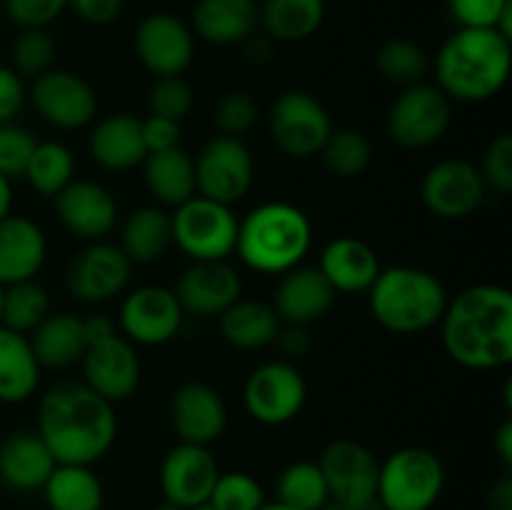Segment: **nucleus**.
Here are the masks:
<instances>
[{"label": "nucleus", "instance_id": "f257e3e1", "mask_svg": "<svg viewBox=\"0 0 512 510\" xmlns=\"http://www.w3.org/2000/svg\"><path fill=\"white\" fill-rule=\"evenodd\" d=\"M58 465H93L118 438L113 403L78 380H60L40 398L38 430Z\"/></svg>", "mask_w": 512, "mask_h": 510}, {"label": "nucleus", "instance_id": "f03ea898", "mask_svg": "<svg viewBox=\"0 0 512 510\" xmlns=\"http://www.w3.org/2000/svg\"><path fill=\"white\" fill-rule=\"evenodd\" d=\"M440 338L450 360L468 370H500L512 363V293L480 283L448 300Z\"/></svg>", "mask_w": 512, "mask_h": 510}, {"label": "nucleus", "instance_id": "7ed1b4c3", "mask_svg": "<svg viewBox=\"0 0 512 510\" xmlns=\"http://www.w3.org/2000/svg\"><path fill=\"white\" fill-rule=\"evenodd\" d=\"M512 68V40L495 28H458L435 55L438 88L450 100L483 103L505 88Z\"/></svg>", "mask_w": 512, "mask_h": 510}, {"label": "nucleus", "instance_id": "20e7f679", "mask_svg": "<svg viewBox=\"0 0 512 510\" xmlns=\"http://www.w3.org/2000/svg\"><path fill=\"white\" fill-rule=\"evenodd\" d=\"M313 245V225L293 203L273 200L238 223L235 253L255 273L283 275L298 268Z\"/></svg>", "mask_w": 512, "mask_h": 510}, {"label": "nucleus", "instance_id": "39448f33", "mask_svg": "<svg viewBox=\"0 0 512 510\" xmlns=\"http://www.w3.org/2000/svg\"><path fill=\"white\" fill-rule=\"evenodd\" d=\"M368 293L373 318L395 335H415L433 328L448 305V293L438 275L413 265L380 270Z\"/></svg>", "mask_w": 512, "mask_h": 510}, {"label": "nucleus", "instance_id": "423d86ee", "mask_svg": "<svg viewBox=\"0 0 512 510\" xmlns=\"http://www.w3.org/2000/svg\"><path fill=\"white\" fill-rule=\"evenodd\" d=\"M445 488V468L428 448L395 450L380 463L375 498L385 510H430Z\"/></svg>", "mask_w": 512, "mask_h": 510}, {"label": "nucleus", "instance_id": "0eeeda50", "mask_svg": "<svg viewBox=\"0 0 512 510\" xmlns=\"http://www.w3.org/2000/svg\"><path fill=\"white\" fill-rule=\"evenodd\" d=\"M173 243L193 260H225L235 250L238 218L230 205L193 195L170 218Z\"/></svg>", "mask_w": 512, "mask_h": 510}, {"label": "nucleus", "instance_id": "6e6552de", "mask_svg": "<svg viewBox=\"0 0 512 510\" xmlns=\"http://www.w3.org/2000/svg\"><path fill=\"white\" fill-rule=\"evenodd\" d=\"M195 163V193L215 203L233 205L248 195L255 165L248 145L235 135L210 138Z\"/></svg>", "mask_w": 512, "mask_h": 510}, {"label": "nucleus", "instance_id": "1a4fd4ad", "mask_svg": "<svg viewBox=\"0 0 512 510\" xmlns=\"http://www.w3.org/2000/svg\"><path fill=\"white\" fill-rule=\"evenodd\" d=\"M450 98L438 85H408L388 113V135L408 150H423L438 143L450 128Z\"/></svg>", "mask_w": 512, "mask_h": 510}, {"label": "nucleus", "instance_id": "9d476101", "mask_svg": "<svg viewBox=\"0 0 512 510\" xmlns=\"http://www.w3.org/2000/svg\"><path fill=\"white\" fill-rule=\"evenodd\" d=\"M308 400V383L288 360L258 365L243 385V405L263 425H285L300 415Z\"/></svg>", "mask_w": 512, "mask_h": 510}, {"label": "nucleus", "instance_id": "9b49d317", "mask_svg": "<svg viewBox=\"0 0 512 510\" xmlns=\"http://www.w3.org/2000/svg\"><path fill=\"white\" fill-rule=\"evenodd\" d=\"M333 133V120L315 95L288 90L270 110V135L275 145L290 158L305 160L323 150Z\"/></svg>", "mask_w": 512, "mask_h": 510}, {"label": "nucleus", "instance_id": "f8f14e48", "mask_svg": "<svg viewBox=\"0 0 512 510\" xmlns=\"http://www.w3.org/2000/svg\"><path fill=\"white\" fill-rule=\"evenodd\" d=\"M30 98L40 118L60 130L85 128L98 113L93 85L70 70L50 68L48 73L33 78Z\"/></svg>", "mask_w": 512, "mask_h": 510}, {"label": "nucleus", "instance_id": "ddd939ff", "mask_svg": "<svg viewBox=\"0 0 512 510\" xmlns=\"http://www.w3.org/2000/svg\"><path fill=\"white\" fill-rule=\"evenodd\" d=\"M485 180L468 160H440L420 183V198L433 215L460 220L473 215L485 200Z\"/></svg>", "mask_w": 512, "mask_h": 510}, {"label": "nucleus", "instance_id": "4468645a", "mask_svg": "<svg viewBox=\"0 0 512 510\" xmlns=\"http://www.w3.org/2000/svg\"><path fill=\"white\" fill-rule=\"evenodd\" d=\"M183 325V308L173 290L163 285H143L125 295L120 305V328L125 340L140 345H165Z\"/></svg>", "mask_w": 512, "mask_h": 510}, {"label": "nucleus", "instance_id": "2eb2a0df", "mask_svg": "<svg viewBox=\"0 0 512 510\" xmlns=\"http://www.w3.org/2000/svg\"><path fill=\"white\" fill-rule=\"evenodd\" d=\"M218 475V460L208 445L178 443L168 450L160 465V493L165 503L190 510L210 498Z\"/></svg>", "mask_w": 512, "mask_h": 510}, {"label": "nucleus", "instance_id": "dca6fc26", "mask_svg": "<svg viewBox=\"0 0 512 510\" xmlns=\"http://www.w3.org/2000/svg\"><path fill=\"white\" fill-rule=\"evenodd\" d=\"M330 498L345 505H360L375 498L380 463L363 443L333 440L318 460Z\"/></svg>", "mask_w": 512, "mask_h": 510}, {"label": "nucleus", "instance_id": "f3484780", "mask_svg": "<svg viewBox=\"0 0 512 510\" xmlns=\"http://www.w3.org/2000/svg\"><path fill=\"white\" fill-rule=\"evenodd\" d=\"M135 53L155 78L183 75L193 63V33L175 15L153 13L140 20L135 30Z\"/></svg>", "mask_w": 512, "mask_h": 510}, {"label": "nucleus", "instance_id": "a211bd4d", "mask_svg": "<svg viewBox=\"0 0 512 510\" xmlns=\"http://www.w3.org/2000/svg\"><path fill=\"white\" fill-rule=\"evenodd\" d=\"M80 363H83V383L108 403H120L138 390L140 360L133 343L123 335L115 333L100 343L88 345Z\"/></svg>", "mask_w": 512, "mask_h": 510}, {"label": "nucleus", "instance_id": "6ab92c4d", "mask_svg": "<svg viewBox=\"0 0 512 510\" xmlns=\"http://www.w3.org/2000/svg\"><path fill=\"white\" fill-rule=\"evenodd\" d=\"M130 268L133 263L120 245L95 240L68 265V288L83 303H103L128 288Z\"/></svg>", "mask_w": 512, "mask_h": 510}, {"label": "nucleus", "instance_id": "aec40b11", "mask_svg": "<svg viewBox=\"0 0 512 510\" xmlns=\"http://www.w3.org/2000/svg\"><path fill=\"white\" fill-rule=\"evenodd\" d=\"M240 290L243 285L238 273L225 260H193V265L178 278L173 293L183 313L218 318L235 300H240Z\"/></svg>", "mask_w": 512, "mask_h": 510}, {"label": "nucleus", "instance_id": "412c9836", "mask_svg": "<svg viewBox=\"0 0 512 510\" xmlns=\"http://www.w3.org/2000/svg\"><path fill=\"white\" fill-rule=\"evenodd\" d=\"M53 200L63 228L83 240H103L118 223V203L108 188L93 180L73 178Z\"/></svg>", "mask_w": 512, "mask_h": 510}, {"label": "nucleus", "instance_id": "4be33fe9", "mask_svg": "<svg viewBox=\"0 0 512 510\" xmlns=\"http://www.w3.org/2000/svg\"><path fill=\"white\" fill-rule=\"evenodd\" d=\"M170 420L180 443L210 445L228 428V408L210 385L185 383L170 400Z\"/></svg>", "mask_w": 512, "mask_h": 510}, {"label": "nucleus", "instance_id": "5701e85b", "mask_svg": "<svg viewBox=\"0 0 512 510\" xmlns=\"http://www.w3.org/2000/svg\"><path fill=\"white\" fill-rule=\"evenodd\" d=\"M335 303L333 285L318 268H293L283 273L275 290L273 310L285 325L318 323Z\"/></svg>", "mask_w": 512, "mask_h": 510}, {"label": "nucleus", "instance_id": "b1692460", "mask_svg": "<svg viewBox=\"0 0 512 510\" xmlns=\"http://www.w3.org/2000/svg\"><path fill=\"white\" fill-rule=\"evenodd\" d=\"M48 253V240L38 223L8 213L0 218V285L33 280Z\"/></svg>", "mask_w": 512, "mask_h": 510}, {"label": "nucleus", "instance_id": "393cba45", "mask_svg": "<svg viewBox=\"0 0 512 510\" xmlns=\"http://www.w3.org/2000/svg\"><path fill=\"white\" fill-rule=\"evenodd\" d=\"M318 270L335 293H368L383 268L378 253L365 240L340 235L323 248Z\"/></svg>", "mask_w": 512, "mask_h": 510}, {"label": "nucleus", "instance_id": "a878e982", "mask_svg": "<svg viewBox=\"0 0 512 510\" xmlns=\"http://www.w3.org/2000/svg\"><path fill=\"white\" fill-rule=\"evenodd\" d=\"M55 465L58 463L38 433L20 430L0 443V483L18 493L43 490Z\"/></svg>", "mask_w": 512, "mask_h": 510}, {"label": "nucleus", "instance_id": "bb28decb", "mask_svg": "<svg viewBox=\"0 0 512 510\" xmlns=\"http://www.w3.org/2000/svg\"><path fill=\"white\" fill-rule=\"evenodd\" d=\"M90 155L105 170H130L135 165H143L148 155L143 140V120L125 113L100 120L90 135Z\"/></svg>", "mask_w": 512, "mask_h": 510}, {"label": "nucleus", "instance_id": "cd10ccee", "mask_svg": "<svg viewBox=\"0 0 512 510\" xmlns=\"http://www.w3.org/2000/svg\"><path fill=\"white\" fill-rule=\"evenodd\" d=\"M30 348L40 368H70L88 350L83 318L73 313H53L30 333Z\"/></svg>", "mask_w": 512, "mask_h": 510}, {"label": "nucleus", "instance_id": "c85d7f7f", "mask_svg": "<svg viewBox=\"0 0 512 510\" xmlns=\"http://www.w3.org/2000/svg\"><path fill=\"white\" fill-rule=\"evenodd\" d=\"M258 25L255 0H198L193 10V28L213 45L243 43Z\"/></svg>", "mask_w": 512, "mask_h": 510}, {"label": "nucleus", "instance_id": "c756f323", "mask_svg": "<svg viewBox=\"0 0 512 510\" xmlns=\"http://www.w3.org/2000/svg\"><path fill=\"white\" fill-rule=\"evenodd\" d=\"M40 363L28 335L0 325V403H25L38 390Z\"/></svg>", "mask_w": 512, "mask_h": 510}, {"label": "nucleus", "instance_id": "7c9ffc66", "mask_svg": "<svg viewBox=\"0 0 512 510\" xmlns=\"http://www.w3.org/2000/svg\"><path fill=\"white\" fill-rule=\"evenodd\" d=\"M143 173L145 185L160 203L178 208L195 195V163L180 145L145 155Z\"/></svg>", "mask_w": 512, "mask_h": 510}, {"label": "nucleus", "instance_id": "2f4dec72", "mask_svg": "<svg viewBox=\"0 0 512 510\" xmlns=\"http://www.w3.org/2000/svg\"><path fill=\"white\" fill-rule=\"evenodd\" d=\"M218 320L225 343L240 350L268 348L280 330V318L273 305L260 300H235L225 313L218 315Z\"/></svg>", "mask_w": 512, "mask_h": 510}, {"label": "nucleus", "instance_id": "473e14b6", "mask_svg": "<svg viewBox=\"0 0 512 510\" xmlns=\"http://www.w3.org/2000/svg\"><path fill=\"white\" fill-rule=\"evenodd\" d=\"M50 510H103V483L90 465H55L43 485Z\"/></svg>", "mask_w": 512, "mask_h": 510}, {"label": "nucleus", "instance_id": "72a5a7b5", "mask_svg": "<svg viewBox=\"0 0 512 510\" xmlns=\"http://www.w3.org/2000/svg\"><path fill=\"white\" fill-rule=\"evenodd\" d=\"M325 20L323 0H265L258 8V23L280 43H298L318 33Z\"/></svg>", "mask_w": 512, "mask_h": 510}, {"label": "nucleus", "instance_id": "f704fd0d", "mask_svg": "<svg viewBox=\"0 0 512 510\" xmlns=\"http://www.w3.org/2000/svg\"><path fill=\"white\" fill-rule=\"evenodd\" d=\"M170 245H173V228L165 210L148 205L130 213V218L125 220L120 250L128 255L130 263H153L163 258Z\"/></svg>", "mask_w": 512, "mask_h": 510}, {"label": "nucleus", "instance_id": "c9c22d12", "mask_svg": "<svg viewBox=\"0 0 512 510\" xmlns=\"http://www.w3.org/2000/svg\"><path fill=\"white\" fill-rule=\"evenodd\" d=\"M73 173V153H70L63 143L48 140V143L35 145L23 178L28 180V183L33 185V190H38L43 198H55V195L73 180Z\"/></svg>", "mask_w": 512, "mask_h": 510}, {"label": "nucleus", "instance_id": "e433bc0d", "mask_svg": "<svg viewBox=\"0 0 512 510\" xmlns=\"http://www.w3.org/2000/svg\"><path fill=\"white\" fill-rule=\"evenodd\" d=\"M275 493H278V503H285L298 510H320L330 500L323 470L313 460H295V463H290L280 473Z\"/></svg>", "mask_w": 512, "mask_h": 510}, {"label": "nucleus", "instance_id": "4c0bfd02", "mask_svg": "<svg viewBox=\"0 0 512 510\" xmlns=\"http://www.w3.org/2000/svg\"><path fill=\"white\" fill-rule=\"evenodd\" d=\"M50 315V298L43 285L35 280L5 285L3 293V315L0 325L15 330L20 335H28Z\"/></svg>", "mask_w": 512, "mask_h": 510}, {"label": "nucleus", "instance_id": "58836bf2", "mask_svg": "<svg viewBox=\"0 0 512 510\" xmlns=\"http://www.w3.org/2000/svg\"><path fill=\"white\" fill-rule=\"evenodd\" d=\"M320 155H323L325 168L333 170L335 175H340V178H355V175H360L370 165L373 148H370V140L360 130L343 128L330 133Z\"/></svg>", "mask_w": 512, "mask_h": 510}, {"label": "nucleus", "instance_id": "ea45409f", "mask_svg": "<svg viewBox=\"0 0 512 510\" xmlns=\"http://www.w3.org/2000/svg\"><path fill=\"white\" fill-rule=\"evenodd\" d=\"M378 70L395 85H418L428 73V55L418 43L405 38L388 40L378 50Z\"/></svg>", "mask_w": 512, "mask_h": 510}, {"label": "nucleus", "instance_id": "a19ab883", "mask_svg": "<svg viewBox=\"0 0 512 510\" xmlns=\"http://www.w3.org/2000/svg\"><path fill=\"white\" fill-rule=\"evenodd\" d=\"M13 70L20 78H38L55 63V40L45 28H20L10 48Z\"/></svg>", "mask_w": 512, "mask_h": 510}, {"label": "nucleus", "instance_id": "79ce46f5", "mask_svg": "<svg viewBox=\"0 0 512 510\" xmlns=\"http://www.w3.org/2000/svg\"><path fill=\"white\" fill-rule=\"evenodd\" d=\"M208 500L215 510H260L268 503L263 485L243 470L220 473Z\"/></svg>", "mask_w": 512, "mask_h": 510}, {"label": "nucleus", "instance_id": "37998d69", "mask_svg": "<svg viewBox=\"0 0 512 510\" xmlns=\"http://www.w3.org/2000/svg\"><path fill=\"white\" fill-rule=\"evenodd\" d=\"M148 105L153 115L168 118L180 123L193 108V90L180 75H168V78H155L150 85Z\"/></svg>", "mask_w": 512, "mask_h": 510}, {"label": "nucleus", "instance_id": "c03bdc74", "mask_svg": "<svg viewBox=\"0 0 512 510\" xmlns=\"http://www.w3.org/2000/svg\"><path fill=\"white\" fill-rule=\"evenodd\" d=\"M35 145L38 140L28 128L15 123H0V175L8 180L20 178L28 168Z\"/></svg>", "mask_w": 512, "mask_h": 510}, {"label": "nucleus", "instance_id": "a18cd8bd", "mask_svg": "<svg viewBox=\"0 0 512 510\" xmlns=\"http://www.w3.org/2000/svg\"><path fill=\"white\" fill-rule=\"evenodd\" d=\"M255 120H258V103L245 90H230L220 98L218 108H215V125L223 135L240 138L253 128Z\"/></svg>", "mask_w": 512, "mask_h": 510}, {"label": "nucleus", "instance_id": "49530a36", "mask_svg": "<svg viewBox=\"0 0 512 510\" xmlns=\"http://www.w3.org/2000/svg\"><path fill=\"white\" fill-rule=\"evenodd\" d=\"M480 175L485 180V188H493L495 193L508 195L512 190V135L503 133L485 148Z\"/></svg>", "mask_w": 512, "mask_h": 510}, {"label": "nucleus", "instance_id": "de8ad7c7", "mask_svg": "<svg viewBox=\"0 0 512 510\" xmlns=\"http://www.w3.org/2000/svg\"><path fill=\"white\" fill-rule=\"evenodd\" d=\"M448 8L460 28H498L512 0H448Z\"/></svg>", "mask_w": 512, "mask_h": 510}, {"label": "nucleus", "instance_id": "09e8293b", "mask_svg": "<svg viewBox=\"0 0 512 510\" xmlns=\"http://www.w3.org/2000/svg\"><path fill=\"white\" fill-rule=\"evenodd\" d=\"M68 8V0H3V10L18 28H48Z\"/></svg>", "mask_w": 512, "mask_h": 510}, {"label": "nucleus", "instance_id": "8fccbe9b", "mask_svg": "<svg viewBox=\"0 0 512 510\" xmlns=\"http://www.w3.org/2000/svg\"><path fill=\"white\" fill-rule=\"evenodd\" d=\"M25 103L23 78L8 65H0V123H13Z\"/></svg>", "mask_w": 512, "mask_h": 510}, {"label": "nucleus", "instance_id": "3c124183", "mask_svg": "<svg viewBox=\"0 0 512 510\" xmlns=\"http://www.w3.org/2000/svg\"><path fill=\"white\" fill-rule=\"evenodd\" d=\"M143 140L148 153L175 148V145H180V123L160 118V115H150L143 120Z\"/></svg>", "mask_w": 512, "mask_h": 510}, {"label": "nucleus", "instance_id": "603ef678", "mask_svg": "<svg viewBox=\"0 0 512 510\" xmlns=\"http://www.w3.org/2000/svg\"><path fill=\"white\" fill-rule=\"evenodd\" d=\"M80 20L90 25H108L123 10V0H68Z\"/></svg>", "mask_w": 512, "mask_h": 510}, {"label": "nucleus", "instance_id": "864d4df0", "mask_svg": "<svg viewBox=\"0 0 512 510\" xmlns=\"http://www.w3.org/2000/svg\"><path fill=\"white\" fill-rule=\"evenodd\" d=\"M280 350L290 358H303L305 353L310 350V335L305 325H285L283 330H278Z\"/></svg>", "mask_w": 512, "mask_h": 510}, {"label": "nucleus", "instance_id": "5fc2aeb1", "mask_svg": "<svg viewBox=\"0 0 512 510\" xmlns=\"http://www.w3.org/2000/svg\"><path fill=\"white\" fill-rule=\"evenodd\" d=\"M488 510H512V478L503 475L488 490Z\"/></svg>", "mask_w": 512, "mask_h": 510}, {"label": "nucleus", "instance_id": "6e6d98bb", "mask_svg": "<svg viewBox=\"0 0 512 510\" xmlns=\"http://www.w3.org/2000/svg\"><path fill=\"white\" fill-rule=\"evenodd\" d=\"M83 325H85V338H88V345H95V343H100V340L115 335V325L110 323L105 315H93V318H85Z\"/></svg>", "mask_w": 512, "mask_h": 510}, {"label": "nucleus", "instance_id": "4d7b16f0", "mask_svg": "<svg viewBox=\"0 0 512 510\" xmlns=\"http://www.w3.org/2000/svg\"><path fill=\"white\" fill-rule=\"evenodd\" d=\"M495 453L503 460L505 468L512 465V420H503L500 428L495 430Z\"/></svg>", "mask_w": 512, "mask_h": 510}, {"label": "nucleus", "instance_id": "13d9d810", "mask_svg": "<svg viewBox=\"0 0 512 510\" xmlns=\"http://www.w3.org/2000/svg\"><path fill=\"white\" fill-rule=\"evenodd\" d=\"M10 208H13V188H10V180L0 175V218H5Z\"/></svg>", "mask_w": 512, "mask_h": 510}, {"label": "nucleus", "instance_id": "bf43d9fd", "mask_svg": "<svg viewBox=\"0 0 512 510\" xmlns=\"http://www.w3.org/2000/svg\"><path fill=\"white\" fill-rule=\"evenodd\" d=\"M350 510H385V508L380 505L378 498H370V500H365V503H360V505H350Z\"/></svg>", "mask_w": 512, "mask_h": 510}, {"label": "nucleus", "instance_id": "052dcab7", "mask_svg": "<svg viewBox=\"0 0 512 510\" xmlns=\"http://www.w3.org/2000/svg\"><path fill=\"white\" fill-rule=\"evenodd\" d=\"M320 510H350V505H345V503H338V500H333V498H330L328 503H325L323 508H320Z\"/></svg>", "mask_w": 512, "mask_h": 510}, {"label": "nucleus", "instance_id": "680f3d73", "mask_svg": "<svg viewBox=\"0 0 512 510\" xmlns=\"http://www.w3.org/2000/svg\"><path fill=\"white\" fill-rule=\"evenodd\" d=\"M260 510H298V508H290V505L278 503V500H275V503H265Z\"/></svg>", "mask_w": 512, "mask_h": 510}, {"label": "nucleus", "instance_id": "e2e57ef3", "mask_svg": "<svg viewBox=\"0 0 512 510\" xmlns=\"http://www.w3.org/2000/svg\"><path fill=\"white\" fill-rule=\"evenodd\" d=\"M153 510H183V508H178V505H173V503H165V500H163V503L155 505Z\"/></svg>", "mask_w": 512, "mask_h": 510}, {"label": "nucleus", "instance_id": "0e129e2a", "mask_svg": "<svg viewBox=\"0 0 512 510\" xmlns=\"http://www.w3.org/2000/svg\"><path fill=\"white\" fill-rule=\"evenodd\" d=\"M190 510H215L213 505H210V500H205V503H198V505H193V508Z\"/></svg>", "mask_w": 512, "mask_h": 510}, {"label": "nucleus", "instance_id": "69168bd1", "mask_svg": "<svg viewBox=\"0 0 512 510\" xmlns=\"http://www.w3.org/2000/svg\"><path fill=\"white\" fill-rule=\"evenodd\" d=\"M3 293H5V285H0V315H3Z\"/></svg>", "mask_w": 512, "mask_h": 510}, {"label": "nucleus", "instance_id": "338daca9", "mask_svg": "<svg viewBox=\"0 0 512 510\" xmlns=\"http://www.w3.org/2000/svg\"><path fill=\"white\" fill-rule=\"evenodd\" d=\"M0 10H3V0H0Z\"/></svg>", "mask_w": 512, "mask_h": 510}]
</instances>
